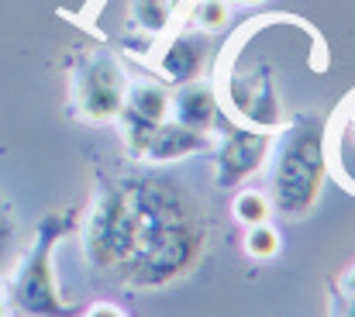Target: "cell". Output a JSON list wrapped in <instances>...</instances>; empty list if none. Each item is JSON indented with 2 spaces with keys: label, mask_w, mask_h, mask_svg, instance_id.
<instances>
[{
  "label": "cell",
  "mask_w": 355,
  "mask_h": 317,
  "mask_svg": "<svg viewBox=\"0 0 355 317\" xmlns=\"http://www.w3.org/2000/svg\"><path fill=\"white\" fill-rule=\"evenodd\" d=\"M204 248V207L169 176H135L104 187L83 228L90 266L114 273L131 290H162L183 280Z\"/></svg>",
  "instance_id": "obj_1"
},
{
  "label": "cell",
  "mask_w": 355,
  "mask_h": 317,
  "mask_svg": "<svg viewBox=\"0 0 355 317\" xmlns=\"http://www.w3.org/2000/svg\"><path fill=\"white\" fill-rule=\"evenodd\" d=\"M272 155V207L286 217H304L318 204L324 183V142L314 121H297L283 131Z\"/></svg>",
  "instance_id": "obj_2"
},
{
  "label": "cell",
  "mask_w": 355,
  "mask_h": 317,
  "mask_svg": "<svg viewBox=\"0 0 355 317\" xmlns=\"http://www.w3.org/2000/svg\"><path fill=\"white\" fill-rule=\"evenodd\" d=\"M66 231L62 217H45V224L38 228V238L31 241L28 255L21 259L14 280H10V297L7 307L17 317H73L76 307L59 293V280H55V266H52V248L59 241V234Z\"/></svg>",
  "instance_id": "obj_3"
},
{
  "label": "cell",
  "mask_w": 355,
  "mask_h": 317,
  "mask_svg": "<svg viewBox=\"0 0 355 317\" xmlns=\"http://www.w3.org/2000/svg\"><path fill=\"white\" fill-rule=\"evenodd\" d=\"M128 97V80L124 69L114 55L107 52H90L76 73H73V101L80 117L94 121V124H107L118 121L121 107Z\"/></svg>",
  "instance_id": "obj_4"
},
{
  "label": "cell",
  "mask_w": 355,
  "mask_h": 317,
  "mask_svg": "<svg viewBox=\"0 0 355 317\" xmlns=\"http://www.w3.org/2000/svg\"><path fill=\"white\" fill-rule=\"evenodd\" d=\"M228 110L241 128L276 131L283 124V104L276 97L269 69H248L228 76Z\"/></svg>",
  "instance_id": "obj_5"
},
{
  "label": "cell",
  "mask_w": 355,
  "mask_h": 317,
  "mask_svg": "<svg viewBox=\"0 0 355 317\" xmlns=\"http://www.w3.org/2000/svg\"><path fill=\"white\" fill-rule=\"evenodd\" d=\"M169 110H173V94L152 80H138L128 87V97H124V107H121L118 121H121V138L128 145L131 155H141L148 135L169 121Z\"/></svg>",
  "instance_id": "obj_6"
},
{
  "label": "cell",
  "mask_w": 355,
  "mask_h": 317,
  "mask_svg": "<svg viewBox=\"0 0 355 317\" xmlns=\"http://www.w3.org/2000/svg\"><path fill=\"white\" fill-rule=\"evenodd\" d=\"M272 152V135L269 131H252V128H232L221 145H218V187H238L248 176H255Z\"/></svg>",
  "instance_id": "obj_7"
},
{
  "label": "cell",
  "mask_w": 355,
  "mask_h": 317,
  "mask_svg": "<svg viewBox=\"0 0 355 317\" xmlns=\"http://www.w3.org/2000/svg\"><path fill=\"white\" fill-rule=\"evenodd\" d=\"M218 94L214 87L200 83V80H190V83H180L176 94H173V110L169 117L190 131H200V135H211L214 124H218Z\"/></svg>",
  "instance_id": "obj_8"
},
{
  "label": "cell",
  "mask_w": 355,
  "mask_h": 317,
  "mask_svg": "<svg viewBox=\"0 0 355 317\" xmlns=\"http://www.w3.org/2000/svg\"><path fill=\"white\" fill-rule=\"evenodd\" d=\"M211 148V135H200V131H190L183 124H176L173 117L162 121L138 159H148V162H176V159H187V155H197V152H207Z\"/></svg>",
  "instance_id": "obj_9"
},
{
  "label": "cell",
  "mask_w": 355,
  "mask_h": 317,
  "mask_svg": "<svg viewBox=\"0 0 355 317\" xmlns=\"http://www.w3.org/2000/svg\"><path fill=\"white\" fill-rule=\"evenodd\" d=\"M204 59H207V45H204L200 35H176V38L162 49L159 69H162L166 80H173V83L180 87V83H190V80L200 76Z\"/></svg>",
  "instance_id": "obj_10"
},
{
  "label": "cell",
  "mask_w": 355,
  "mask_h": 317,
  "mask_svg": "<svg viewBox=\"0 0 355 317\" xmlns=\"http://www.w3.org/2000/svg\"><path fill=\"white\" fill-rule=\"evenodd\" d=\"M232 214H235L245 228H252V224H266L269 214H272V200H269L262 190H241V194L235 197V204H232Z\"/></svg>",
  "instance_id": "obj_11"
},
{
  "label": "cell",
  "mask_w": 355,
  "mask_h": 317,
  "mask_svg": "<svg viewBox=\"0 0 355 317\" xmlns=\"http://www.w3.org/2000/svg\"><path fill=\"white\" fill-rule=\"evenodd\" d=\"M279 231L266 221V224H252L248 228V234H245V252L252 255V259H259V262H266V259H276L279 255Z\"/></svg>",
  "instance_id": "obj_12"
},
{
  "label": "cell",
  "mask_w": 355,
  "mask_h": 317,
  "mask_svg": "<svg viewBox=\"0 0 355 317\" xmlns=\"http://www.w3.org/2000/svg\"><path fill=\"white\" fill-rule=\"evenodd\" d=\"M131 14L135 21L145 28V31H162L169 21H173V0H135L131 3Z\"/></svg>",
  "instance_id": "obj_13"
},
{
  "label": "cell",
  "mask_w": 355,
  "mask_h": 317,
  "mask_svg": "<svg viewBox=\"0 0 355 317\" xmlns=\"http://www.w3.org/2000/svg\"><path fill=\"white\" fill-rule=\"evenodd\" d=\"M197 24L204 31H218L228 24V3L225 0H200L197 3Z\"/></svg>",
  "instance_id": "obj_14"
},
{
  "label": "cell",
  "mask_w": 355,
  "mask_h": 317,
  "mask_svg": "<svg viewBox=\"0 0 355 317\" xmlns=\"http://www.w3.org/2000/svg\"><path fill=\"white\" fill-rule=\"evenodd\" d=\"M83 317H128L121 311L118 304H107V300H101V304H94V307H87V314Z\"/></svg>",
  "instance_id": "obj_15"
},
{
  "label": "cell",
  "mask_w": 355,
  "mask_h": 317,
  "mask_svg": "<svg viewBox=\"0 0 355 317\" xmlns=\"http://www.w3.org/2000/svg\"><path fill=\"white\" fill-rule=\"evenodd\" d=\"M10 231H14V221H10V214H7L3 207H0V259H3V252H7Z\"/></svg>",
  "instance_id": "obj_16"
},
{
  "label": "cell",
  "mask_w": 355,
  "mask_h": 317,
  "mask_svg": "<svg viewBox=\"0 0 355 317\" xmlns=\"http://www.w3.org/2000/svg\"><path fill=\"white\" fill-rule=\"evenodd\" d=\"M342 293H345V297H355V266L342 276Z\"/></svg>",
  "instance_id": "obj_17"
},
{
  "label": "cell",
  "mask_w": 355,
  "mask_h": 317,
  "mask_svg": "<svg viewBox=\"0 0 355 317\" xmlns=\"http://www.w3.org/2000/svg\"><path fill=\"white\" fill-rule=\"evenodd\" d=\"M338 317H355V297L342 293V311H338Z\"/></svg>",
  "instance_id": "obj_18"
},
{
  "label": "cell",
  "mask_w": 355,
  "mask_h": 317,
  "mask_svg": "<svg viewBox=\"0 0 355 317\" xmlns=\"http://www.w3.org/2000/svg\"><path fill=\"white\" fill-rule=\"evenodd\" d=\"M0 317H7V307H3V300H0Z\"/></svg>",
  "instance_id": "obj_19"
},
{
  "label": "cell",
  "mask_w": 355,
  "mask_h": 317,
  "mask_svg": "<svg viewBox=\"0 0 355 317\" xmlns=\"http://www.w3.org/2000/svg\"><path fill=\"white\" fill-rule=\"evenodd\" d=\"M241 3H262V0H241Z\"/></svg>",
  "instance_id": "obj_20"
}]
</instances>
